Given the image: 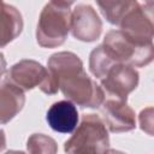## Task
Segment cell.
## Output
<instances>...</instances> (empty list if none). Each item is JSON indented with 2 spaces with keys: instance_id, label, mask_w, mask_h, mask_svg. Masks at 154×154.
Returning a JSON list of instances; mask_svg holds the SVG:
<instances>
[{
  "instance_id": "5b68a950",
  "label": "cell",
  "mask_w": 154,
  "mask_h": 154,
  "mask_svg": "<svg viewBox=\"0 0 154 154\" xmlns=\"http://www.w3.org/2000/svg\"><path fill=\"white\" fill-rule=\"evenodd\" d=\"M7 79L23 90L40 88L47 95H53L59 90V84L48 69L32 59H23L13 64L8 70Z\"/></svg>"
},
{
  "instance_id": "8fae6325",
  "label": "cell",
  "mask_w": 154,
  "mask_h": 154,
  "mask_svg": "<svg viewBox=\"0 0 154 154\" xmlns=\"http://www.w3.org/2000/svg\"><path fill=\"white\" fill-rule=\"evenodd\" d=\"M24 90L13 84L7 78L1 82L0 88V120L1 124L8 123L24 107Z\"/></svg>"
},
{
  "instance_id": "277c9868",
  "label": "cell",
  "mask_w": 154,
  "mask_h": 154,
  "mask_svg": "<svg viewBox=\"0 0 154 154\" xmlns=\"http://www.w3.org/2000/svg\"><path fill=\"white\" fill-rule=\"evenodd\" d=\"M102 45L116 63L143 67L154 60L153 41H137L125 35L120 29L109 30L105 35Z\"/></svg>"
},
{
  "instance_id": "7a4b0ae2",
  "label": "cell",
  "mask_w": 154,
  "mask_h": 154,
  "mask_svg": "<svg viewBox=\"0 0 154 154\" xmlns=\"http://www.w3.org/2000/svg\"><path fill=\"white\" fill-rule=\"evenodd\" d=\"M72 5L73 1H49L45 5L36 26L38 46L55 48L64 45L71 30Z\"/></svg>"
},
{
  "instance_id": "9a60e30c",
  "label": "cell",
  "mask_w": 154,
  "mask_h": 154,
  "mask_svg": "<svg viewBox=\"0 0 154 154\" xmlns=\"http://www.w3.org/2000/svg\"><path fill=\"white\" fill-rule=\"evenodd\" d=\"M29 154H57L58 144L54 138L45 134H32L26 140Z\"/></svg>"
},
{
  "instance_id": "2e32d148",
  "label": "cell",
  "mask_w": 154,
  "mask_h": 154,
  "mask_svg": "<svg viewBox=\"0 0 154 154\" xmlns=\"http://www.w3.org/2000/svg\"><path fill=\"white\" fill-rule=\"evenodd\" d=\"M138 124L142 131L154 137V107L153 106L146 107L140 112Z\"/></svg>"
},
{
  "instance_id": "52a82bcc",
  "label": "cell",
  "mask_w": 154,
  "mask_h": 154,
  "mask_svg": "<svg viewBox=\"0 0 154 154\" xmlns=\"http://www.w3.org/2000/svg\"><path fill=\"white\" fill-rule=\"evenodd\" d=\"M140 82L138 71L128 64H114L101 79V87L109 97L126 101L128 95L134 91Z\"/></svg>"
},
{
  "instance_id": "e0dca14e",
  "label": "cell",
  "mask_w": 154,
  "mask_h": 154,
  "mask_svg": "<svg viewBox=\"0 0 154 154\" xmlns=\"http://www.w3.org/2000/svg\"><path fill=\"white\" fill-rule=\"evenodd\" d=\"M105 154H126V153L120 152V150H117V149H108Z\"/></svg>"
},
{
  "instance_id": "9c48e42d",
  "label": "cell",
  "mask_w": 154,
  "mask_h": 154,
  "mask_svg": "<svg viewBox=\"0 0 154 154\" xmlns=\"http://www.w3.org/2000/svg\"><path fill=\"white\" fill-rule=\"evenodd\" d=\"M100 111L111 132H126L136 128L135 112L124 100L107 97L101 105Z\"/></svg>"
},
{
  "instance_id": "ba28073f",
  "label": "cell",
  "mask_w": 154,
  "mask_h": 154,
  "mask_svg": "<svg viewBox=\"0 0 154 154\" xmlns=\"http://www.w3.org/2000/svg\"><path fill=\"white\" fill-rule=\"evenodd\" d=\"M102 31V20L89 4H78L72 10L71 34L82 42L96 41Z\"/></svg>"
},
{
  "instance_id": "6da1fadb",
  "label": "cell",
  "mask_w": 154,
  "mask_h": 154,
  "mask_svg": "<svg viewBox=\"0 0 154 154\" xmlns=\"http://www.w3.org/2000/svg\"><path fill=\"white\" fill-rule=\"evenodd\" d=\"M47 67L69 101L83 108L101 107L105 91L87 75L77 54L66 51L54 53L48 58Z\"/></svg>"
},
{
  "instance_id": "7c38bea8",
  "label": "cell",
  "mask_w": 154,
  "mask_h": 154,
  "mask_svg": "<svg viewBox=\"0 0 154 154\" xmlns=\"http://www.w3.org/2000/svg\"><path fill=\"white\" fill-rule=\"evenodd\" d=\"M23 17L12 5L2 2L1 7V47L17 38L23 30Z\"/></svg>"
},
{
  "instance_id": "8992f818",
  "label": "cell",
  "mask_w": 154,
  "mask_h": 154,
  "mask_svg": "<svg viewBox=\"0 0 154 154\" xmlns=\"http://www.w3.org/2000/svg\"><path fill=\"white\" fill-rule=\"evenodd\" d=\"M119 26L131 38L144 42L152 41L154 38V1H134Z\"/></svg>"
},
{
  "instance_id": "ac0fdd59",
  "label": "cell",
  "mask_w": 154,
  "mask_h": 154,
  "mask_svg": "<svg viewBox=\"0 0 154 154\" xmlns=\"http://www.w3.org/2000/svg\"><path fill=\"white\" fill-rule=\"evenodd\" d=\"M4 154H25V153L22 152V150H7V152L4 153Z\"/></svg>"
},
{
  "instance_id": "5bb4252c",
  "label": "cell",
  "mask_w": 154,
  "mask_h": 154,
  "mask_svg": "<svg viewBox=\"0 0 154 154\" xmlns=\"http://www.w3.org/2000/svg\"><path fill=\"white\" fill-rule=\"evenodd\" d=\"M102 16L106 18V20L113 25H119L126 12L132 6L134 1L131 0H124V1H117V0H105V1H96Z\"/></svg>"
},
{
  "instance_id": "30bf717a",
  "label": "cell",
  "mask_w": 154,
  "mask_h": 154,
  "mask_svg": "<svg viewBox=\"0 0 154 154\" xmlns=\"http://www.w3.org/2000/svg\"><path fill=\"white\" fill-rule=\"evenodd\" d=\"M46 120L54 131L60 134H71L78 126L77 107L69 100L54 102L47 111Z\"/></svg>"
},
{
  "instance_id": "3957f363",
  "label": "cell",
  "mask_w": 154,
  "mask_h": 154,
  "mask_svg": "<svg viewBox=\"0 0 154 154\" xmlns=\"http://www.w3.org/2000/svg\"><path fill=\"white\" fill-rule=\"evenodd\" d=\"M108 149V130L105 122L94 113L83 114L73 135L64 143L66 154H105Z\"/></svg>"
},
{
  "instance_id": "4fadbf2b",
  "label": "cell",
  "mask_w": 154,
  "mask_h": 154,
  "mask_svg": "<svg viewBox=\"0 0 154 154\" xmlns=\"http://www.w3.org/2000/svg\"><path fill=\"white\" fill-rule=\"evenodd\" d=\"M114 64H120V63H116L109 57L102 43L96 46L89 54V70L99 79H102L106 76L107 71Z\"/></svg>"
}]
</instances>
